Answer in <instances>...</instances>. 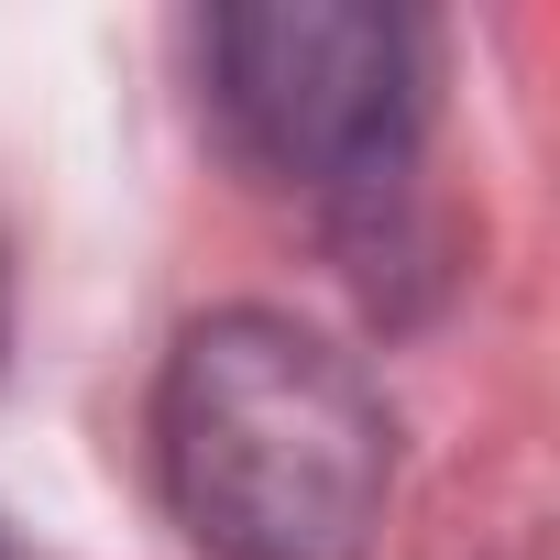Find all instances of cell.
<instances>
[{
	"mask_svg": "<svg viewBox=\"0 0 560 560\" xmlns=\"http://www.w3.org/2000/svg\"><path fill=\"white\" fill-rule=\"evenodd\" d=\"M209 110L220 132L330 209H385L418 165L429 67L418 23L363 0H253L209 23Z\"/></svg>",
	"mask_w": 560,
	"mask_h": 560,
	"instance_id": "cell-2",
	"label": "cell"
},
{
	"mask_svg": "<svg viewBox=\"0 0 560 560\" xmlns=\"http://www.w3.org/2000/svg\"><path fill=\"white\" fill-rule=\"evenodd\" d=\"M0 330H12V275H0Z\"/></svg>",
	"mask_w": 560,
	"mask_h": 560,
	"instance_id": "cell-3",
	"label": "cell"
},
{
	"mask_svg": "<svg viewBox=\"0 0 560 560\" xmlns=\"http://www.w3.org/2000/svg\"><path fill=\"white\" fill-rule=\"evenodd\" d=\"M154 472L220 560H352L396 483L363 363L275 308L198 319L154 385Z\"/></svg>",
	"mask_w": 560,
	"mask_h": 560,
	"instance_id": "cell-1",
	"label": "cell"
}]
</instances>
